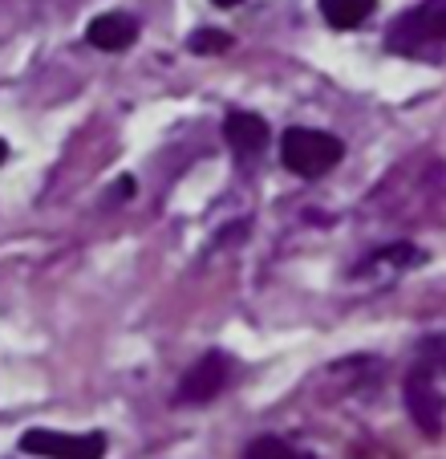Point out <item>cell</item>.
I'll return each instance as SVG.
<instances>
[{
    "mask_svg": "<svg viewBox=\"0 0 446 459\" xmlns=\"http://www.w3.org/2000/svg\"><path fill=\"white\" fill-rule=\"evenodd\" d=\"M345 155V143L329 130H313V126H292L284 130L280 139V159L292 175L304 179H321L325 171H333Z\"/></svg>",
    "mask_w": 446,
    "mask_h": 459,
    "instance_id": "obj_1",
    "label": "cell"
},
{
    "mask_svg": "<svg viewBox=\"0 0 446 459\" xmlns=\"http://www.w3.org/2000/svg\"><path fill=\"white\" fill-rule=\"evenodd\" d=\"M446 41V0H422L418 9L390 25V49L394 53H426L430 45Z\"/></svg>",
    "mask_w": 446,
    "mask_h": 459,
    "instance_id": "obj_2",
    "label": "cell"
},
{
    "mask_svg": "<svg viewBox=\"0 0 446 459\" xmlns=\"http://www.w3.org/2000/svg\"><path fill=\"white\" fill-rule=\"evenodd\" d=\"M21 447L29 455H45V459H102L106 455V435L102 431H86V435H69V431H33L21 435Z\"/></svg>",
    "mask_w": 446,
    "mask_h": 459,
    "instance_id": "obj_3",
    "label": "cell"
},
{
    "mask_svg": "<svg viewBox=\"0 0 446 459\" xmlns=\"http://www.w3.org/2000/svg\"><path fill=\"white\" fill-rule=\"evenodd\" d=\"M232 378V362L223 354H203L187 374H183L179 390H175V403L183 407H199V403H211Z\"/></svg>",
    "mask_w": 446,
    "mask_h": 459,
    "instance_id": "obj_4",
    "label": "cell"
},
{
    "mask_svg": "<svg viewBox=\"0 0 446 459\" xmlns=\"http://www.w3.org/2000/svg\"><path fill=\"white\" fill-rule=\"evenodd\" d=\"M406 411H410V419L426 435L442 431L446 403H442V394L434 390V378H430V370H422V366L410 374V378H406Z\"/></svg>",
    "mask_w": 446,
    "mask_h": 459,
    "instance_id": "obj_5",
    "label": "cell"
},
{
    "mask_svg": "<svg viewBox=\"0 0 446 459\" xmlns=\"http://www.w3.org/2000/svg\"><path fill=\"white\" fill-rule=\"evenodd\" d=\"M86 37H90V45H94V49L122 53V49H130V45H134L138 21L130 17V13H102V17L90 21Z\"/></svg>",
    "mask_w": 446,
    "mask_h": 459,
    "instance_id": "obj_6",
    "label": "cell"
},
{
    "mask_svg": "<svg viewBox=\"0 0 446 459\" xmlns=\"http://www.w3.org/2000/svg\"><path fill=\"white\" fill-rule=\"evenodd\" d=\"M223 134H227V143H232L236 155H260V151L268 147V122L260 118V114H248V110H236L227 114V122H223Z\"/></svg>",
    "mask_w": 446,
    "mask_h": 459,
    "instance_id": "obj_7",
    "label": "cell"
},
{
    "mask_svg": "<svg viewBox=\"0 0 446 459\" xmlns=\"http://www.w3.org/2000/svg\"><path fill=\"white\" fill-rule=\"evenodd\" d=\"M378 0H321V17L333 29H357L373 13Z\"/></svg>",
    "mask_w": 446,
    "mask_h": 459,
    "instance_id": "obj_8",
    "label": "cell"
},
{
    "mask_svg": "<svg viewBox=\"0 0 446 459\" xmlns=\"http://www.w3.org/2000/svg\"><path fill=\"white\" fill-rule=\"evenodd\" d=\"M244 459H313V455H301V451L288 447L284 439H272V435H264V439H252L248 443Z\"/></svg>",
    "mask_w": 446,
    "mask_h": 459,
    "instance_id": "obj_9",
    "label": "cell"
},
{
    "mask_svg": "<svg viewBox=\"0 0 446 459\" xmlns=\"http://www.w3.org/2000/svg\"><path fill=\"white\" fill-rule=\"evenodd\" d=\"M418 366L422 370H434V374H446V333L438 338H426L418 346Z\"/></svg>",
    "mask_w": 446,
    "mask_h": 459,
    "instance_id": "obj_10",
    "label": "cell"
},
{
    "mask_svg": "<svg viewBox=\"0 0 446 459\" xmlns=\"http://www.w3.org/2000/svg\"><path fill=\"white\" fill-rule=\"evenodd\" d=\"M227 49H232V37L223 29H199L191 37V53H227Z\"/></svg>",
    "mask_w": 446,
    "mask_h": 459,
    "instance_id": "obj_11",
    "label": "cell"
},
{
    "mask_svg": "<svg viewBox=\"0 0 446 459\" xmlns=\"http://www.w3.org/2000/svg\"><path fill=\"white\" fill-rule=\"evenodd\" d=\"M211 4H219V9H232V4H240V0H211Z\"/></svg>",
    "mask_w": 446,
    "mask_h": 459,
    "instance_id": "obj_12",
    "label": "cell"
},
{
    "mask_svg": "<svg viewBox=\"0 0 446 459\" xmlns=\"http://www.w3.org/2000/svg\"><path fill=\"white\" fill-rule=\"evenodd\" d=\"M4 155H9V147H4V143H0V163H4Z\"/></svg>",
    "mask_w": 446,
    "mask_h": 459,
    "instance_id": "obj_13",
    "label": "cell"
}]
</instances>
